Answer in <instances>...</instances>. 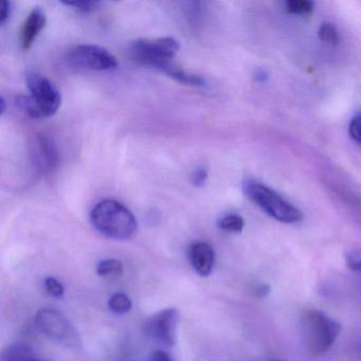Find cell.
I'll return each instance as SVG.
<instances>
[{
    "mask_svg": "<svg viewBox=\"0 0 361 361\" xmlns=\"http://www.w3.org/2000/svg\"><path fill=\"white\" fill-rule=\"evenodd\" d=\"M29 96L18 98L20 109L32 119H43L56 115L62 104L59 88L45 75L39 73L26 75Z\"/></svg>",
    "mask_w": 361,
    "mask_h": 361,
    "instance_id": "cell-1",
    "label": "cell"
},
{
    "mask_svg": "<svg viewBox=\"0 0 361 361\" xmlns=\"http://www.w3.org/2000/svg\"><path fill=\"white\" fill-rule=\"evenodd\" d=\"M92 226L106 238L128 240L137 231L138 223L130 209L114 200H103L90 213Z\"/></svg>",
    "mask_w": 361,
    "mask_h": 361,
    "instance_id": "cell-2",
    "label": "cell"
},
{
    "mask_svg": "<svg viewBox=\"0 0 361 361\" xmlns=\"http://www.w3.org/2000/svg\"><path fill=\"white\" fill-rule=\"evenodd\" d=\"M301 329L307 350L320 355L335 343L341 325L321 310H308L302 314Z\"/></svg>",
    "mask_w": 361,
    "mask_h": 361,
    "instance_id": "cell-3",
    "label": "cell"
},
{
    "mask_svg": "<svg viewBox=\"0 0 361 361\" xmlns=\"http://www.w3.org/2000/svg\"><path fill=\"white\" fill-rule=\"evenodd\" d=\"M247 197L255 202L266 214L280 223L295 224L303 219L299 209L282 197L280 194L259 181L249 179L243 185Z\"/></svg>",
    "mask_w": 361,
    "mask_h": 361,
    "instance_id": "cell-4",
    "label": "cell"
},
{
    "mask_svg": "<svg viewBox=\"0 0 361 361\" xmlns=\"http://www.w3.org/2000/svg\"><path fill=\"white\" fill-rule=\"evenodd\" d=\"M179 43L173 37H160L156 39H137L128 48V54L133 61L164 71L171 61L179 51Z\"/></svg>",
    "mask_w": 361,
    "mask_h": 361,
    "instance_id": "cell-5",
    "label": "cell"
},
{
    "mask_svg": "<svg viewBox=\"0 0 361 361\" xmlns=\"http://www.w3.org/2000/svg\"><path fill=\"white\" fill-rule=\"evenodd\" d=\"M37 329L48 339L65 348H79L81 338L68 319L56 310L42 308L35 314Z\"/></svg>",
    "mask_w": 361,
    "mask_h": 361,
    "instance_id": "cell-6",
    "label": "cell"
},
{
    "mask_svg": "<svg viewBox=\"0 0 361 361\" xmlns=\"http://www.w3.org/2000/svg\"><path fill=\"white\" fill-rule=\"evenodd\" d=\"M66 62L80 71H111L118 67L116 56L97 45L75 46L67 51Z\"/></svg>",
    "mask_w": 361,
    "mask_h": 361,
    "instance_id": "cell-7",
    "label": "cell"
},
{
    "mask_svg": "<svg viewBox=\"0 0 361 361\" xmlns=\"http://www.w3.org/2000/svg\"><path fill=\"white\" fill-rule=\"evenodd\" d=\"M179 312L176 308H166L149 317L143 325L147 337L157 343L173 346L176 343Z\"/></svg>",
    "mask_w": 361,
    "mask_h": 361,
    "instance_id": "cell-8",
    "label": "cell"
},
{
    "mask_svg": "<svg viewBox=\"0 0 361 361\" xmlns=\"http://www.w3.org/2000/svg\"><path fill=\"white\" fill-rule=\"evenodd\" d=\"M192 267L200 276H210L215 262V252L208 243H194L189 249Z\"/></svg>",
    "mask_w": 361,
    "mask_h": 361,
    "instance_id": "cell-9",
    "label": "cell"
},
{
    "mask_svg": "<svg viewBox=\"0 0 361 361\" xmlns=\"http://www.w3.org/2000/svg\"><path fill=\"white\" fill-rule=\"evenodd\" d=\"M46 23H47V18L45 12L41 8L32 9L25 20L20 31V44L23 49H30L31 46L37 41L39 33L45 28Z\"/></svg>",
    "mask_w": 361,
    "mask_h": 361,
    "instance_id": "cell-10",
    "label": "cell"
},
{
    "mask_svg": "<svg viewBox=\"0 0 361 361\" xmlns=\"http://www.w3.org/2000/svg\"><path fill=\"white\" fill-rule=\"evenodd\" d=\"M35 164L43 174L54 171L58 164V149L54 143L47 137H37L35 149Z\"/></svg>",
    "mask_w": 361,
    "mask_h": 361,
    "instance_id": "cell-11",
    "label": "cell"
},
{
    "mask_svg": "<svg viewBox=\"0 0 361 361\" xmlns=\"http://www.w3.org/2000/svg\"><path fill=\"white\" fill-rule=\"evenodd\" d=\"M164 73L170 75L172 79L176 80L177 82L187 84V85L195 86V87H206L207 86V81L204 78L193 75V73H185L183 69L173 66V65H170Z\"/></svg>",
    "mask_w": 361,
    "mask_h": 361,
    "instance_id": "cell-12",
    "label": "cell"
},
{
    "mask_svg": "<svg viewBox=\"0 0 361 361\" xmlns=\"http://www.w3.org/2000/svg\"><path fill=\"white\" fill-rule=\"evenodd\" d=\"M1 361H43L32 356L30 348L24 344H14L8 348L1 356Z\"/></svg>",
    "mask_w": 361,
    "mask_h": 361,
    "instance_id": "cell-13",
    "label": "cell"
},
{
    "mask_svg": "<svg viewBox=\"0 0 361 361\" xmlns=\"http://www.w3.org/2000/svg\"><path fill=\"white\" fill-rule=\"evenodd\" d=\"M132 300L123 293H116L109 300V307L111 312L118 314H128L132 310Z\"/></svg>",
    "mask_w": 361,
    "mask_h": 361,
    "instance_id": "cell-14",
    "label": "cell"
},
{
    "mask_svg": "<svg viewBox=\"0 0 361 361\" xmlns=\"http://www.w3.org/2000/svg\"><path fill=\"white\" fill-rule=\"evenodd\" d=\"M219 229L230 233H240L245 227L244 219L238 214H227L219 219L217 223Z\"/></svg>",
    "mask_w": 361,
    "mask_h": 361,
    "instance_id": "cell-15",
    "label": "cell"
},
{
    "mask_svg": "<svg viewBox=\"0 0 361 361\" xmlns=\"http://www.w3.org/2000/svg\"><path fill=\"white\" fill-rule=\"evenodd\" d=\"M97 274L101 276H113V274L120 276L123 274V264L119 259H104L97 266Z\"/></svg>",
    "mask_w": 361,
    "mask_h": 361,
    "instance_id": "cell-16",
    "label": "cell"
},
{
    "mask_svg": "<svg viewBox=\"0 0 361 361\" xmlns=\"http://www.w3.org/2000/svg\"><path fill=\"white\" fill-rule=\"evenodd\" d=\"M318 37L322 43L331 46L338 45L340 41L339 32H338L337 28L334 25L329 24V23L321 25L318 31Z\"/></svg>",
    "mask_w": 361,
    "mask_h": 361,
    "instance_id": "cell-17",
    "label": "cell"
},
{
    "mask_svg": "<svg viewBox=\"0 0 361 361\" xmlns=\"http://www.w3.org/2000/svg\"><path fill=\"white\" fill-rule=\"evenodd\" d=\"M314 10V3L308 0H288L286 11L295 16H307Z\"/></svg>",
    "mask_w": 361,
    "mask_h": 361,
    "instance_id": "cell-18",
    "label": "cell"
},
{
    "mask_svg": "<svg viewBox=\"0 0 361 361\" xmlns=\"http://www.w3.org/2000/svg\"><path fill=\"white\" fill-rule=\"evenodd\" d=\"M45 288L47 293L54 298H62L65 293V288L62 283L54 276H48L45 279Z\"/></svg>",
    "mask_w": 361,
    "mask_h": 361,
    "instance_id": "cell-19",
    "label": "cell"
},
{
    "mask_svg": "<svg viewBox=\"0 0 361 361\" xmlns=\"http://www.w3.org/2000/svg\"><path fill=\"white\" fill-rule=\"evenodd\" d=\"M62 4L67 6V7L73 8L77 11L83 12V13L94 11L100 5L99 1H92V0H88V1H68V3L64 1Z\"/></svg>",
    "mask_w": 361,
    "mask_h": 361,
    "instance_id": "cell-20",
    "label": "cell"
},
{
    "mask_svg": "<svg viewBox=\"0 0 361 361\" xmlns=\"http://www.w3.org/2000/svg\"><path fill=\"white\" fill-rule=\"evenodd\" d=\"M345 262L350 269L361 274V250H350L346 252Z\"/></svg>",
    "mask_w": 361,
    "mask_h": 361,
    "instance_id": "cell-21",
    "label": "cell"
},
{
    "mask_svg": "<svg viewBox=\"0 0 361 361\" xmlns=\"http://www.w3.org/2000/svg\"><path fill=\"white\" fill-rule=\"evenodd\" d=\"M348 132H350V136L352 137L353 140L361 145V115L355 116L353 118Z\"/></svg>",
    "mask_w": 361,
    "mask_h": 361,
    "instance_id": "cell-22",
    "label": "cell"
},
{
    "mask_svg": "<svg viewBox=\"0 0 361 361\" xmlns=\"http://www.w3.org/2000/svg\"><path fill=\"white\" fill-rule=\"evenodd\" d=\"M207 179H208V172H207L206 169L204 168L196 169V170L194 171L193 175H192L193 185L198 188L204 185Z\"/></svg>",
    "mask_w": 361,
    "mask_h": 361,
    "instance_id": "cell-23",
    "label": "cell"
},
{
    "mask_svg": "<svg viewBox=\"0 0 361 361\" xmlns=\"http://www.w3.org/2000/svg\"><path fill=\"white\" fill-rule=\"evenodd\" d=\"M12 14V4L10 1H3L1 4V12H0V25H5L9 20Z\"/></svg>",
    "mask_w": 361,
    "mask_h": 361,
    "instance_id": "cell-24",
    "label": "cell"
},
{
    "mask_svg": "<svg viewBox=\"0 0 361 361\" xmlns=\"http://www.w3.org/2000/svg\"><path fill=\"white\" fill-rule=\"evenodd\" d=\"M149 361H172V359H171V357L169 356L166 352L156 350L155 353L152 354L151 360Z\"/></svg>",
    "mask_w": 361,
    "mask_h": 361,
    "instance_id": "cell-25",
    "label": "cell"
},
{
    "mask_svg": "<svg viewBox=\"0 0 361 361\" xmlns=\"http://www.w3.org/2000/svg\"><path fill=\"white\" fill-rule=\"evenodd\" d=\"M269 286L268 285L262 284L259 286L255 287V293H257L259 297H265L269 293Z\"/></svg>",
    "mask_w": 361,
    "mask_h": 361,
    "instance_id": "cell-26",
    "label": "cell"
},
{
    "mask_svg": "<svg viewBox=\"0 0 361 361\" xmlns=\"http://www.w3.org/2000/svg\"><path fill=\"white\" fill-rule=\"evenodd\" d=\"M6 109H7V107H6L5 98L1 97V99H0V114H1V116L5 115Z\"/></svg>",
    "mask_w": 361,
    "mask_h": 361,
    "instance_id": "cell-27",
    "label": "cell"
},
{
    "mask_svg": "<svg viewBox=\"0 0 361 361\" xmlns=\"http://www.w3.org/2000/svg\"><path fill=\"white\" fill-rule=\"evenodd\" d=\"M271 361H281V360H278V359H274V360H271Z\"/></svg>",
    "mask_w": 361,
    "mask_h": 361,
    "instance_id": "cell-28",
    "label": "cell"
},
{
    "mask_svg": "<svg viewBox=\"0 0 361 361\" xmlns=\"http://www.w3.org/2000/svg\"><path fill=\"white\" fill-rule=\"evenodd\" d=\"M360 355H361V352H360Z\"/></svg>",
    "mask_w": 361,
    "mask_h": 361,
    "instance_id": "cell-29",
    "label": "cell"
}]
</instances>
